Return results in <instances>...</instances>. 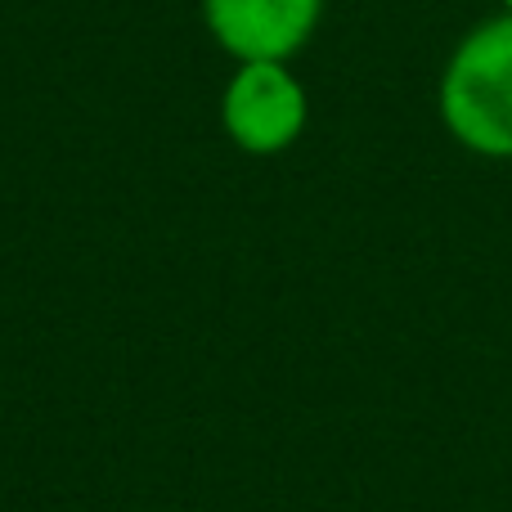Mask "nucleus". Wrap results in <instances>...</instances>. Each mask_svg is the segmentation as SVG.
Masks as SVG:
<instances>
[{"mask_svg":"<svg viewBox=\"0 0 512 512\" xmlns=\"http://www.w3.org/2000/svg\"><path fill=\"white\" fill-rule=\"evenodd\" d=\"M441 117L463 149L512 158V14L472 27L450 54Z\"/></svg>","mask_w":512,"mask_h":512,"instance_id":"1","label":"nucleus"},{"mask_svg":"<svg viewBox=\"0 0 512 512\" xmlns=\"http://www.w3.org/2000/svg\"><path fill=\"white\" fill-rule=\"evenodd\" d=\"M306 117V90L288 72V63H239L221 99L225 131L252 158H274L292 149L306 131Z\"/></svg>","mask_w":512,"mask_h":512,"instance_id":"2","label":"nucleus"},{"mask_svg":"<svg viewBox=\"0 0 512 512\" xmlns=\"http://www.w3.org/2000/svg\"><path fill=\"white\" fill-rule=\"evenodd\" d=\"M324 0H203L212 36L239 63H288L315 36Z\"/></svg>","mask_w":512,"mask_h":512,"instance_id":"3","label":"nucleus"},{"mask_svg":"<svg viewBox=\"0 0 512 512\" xmlns=\"http://www.w3.org/2000/svg\"><path fill=\"white\" fill-rule=\"evenodd\" d=\"M504 5H508V14H512V0H504Z\"/></svg>","mask_w":512,"mask_h":512,"instance_id":"4","label":"nucleus"}]
</instances>
